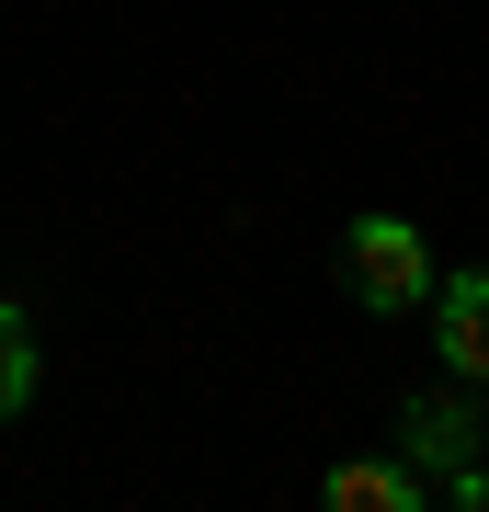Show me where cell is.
I'll use <instances>...</instances> for the list:
<instances>
[{"label":"cell","mask_w":489,"mask_h":512,"mask_svg":"<svg viewBox=\"0 0 489 512\" xmlns=\"http://www.w3.org/2000/svg\"><path fill=\"white\" fill-rule=\"evenodd\" d=\"M342 285H353V308H376V319L433 308V251H421V228L410 217H353L342 228Z\"/></svg>","instance_id":"cell-1"},{"label":"cell","mask_w":489,"mask_h":512,"mask_svg":"<svg viewBox=\"0 0 489 512\" xmlns=\"http://www.w3.org/2000/svg\"><path fill=\"white\" fill-rule=\"evenodd\" d=\"M12 410H35V319L0 308V421Z\"/></svg>","instance_id":"cell-5"},{"label":"cell","mask_w":489,"mask_h":512,"mask_svg":"<svg viewBox=\"0 0 489 512\" xmlns=\"http://www.w3.org/2000/svg\"><path fill=\"white\" fill-rule=\"evenodd\" d=\"M433 342H444L455 387H489V274H455V285H433Z\"/></svg>","instance_id":"cell-2"},{"label":"cell","mask_w":489,"mask_h":512,"mask_svg":"<svg viewBox=\"0 0 489 512\" xmlns=\"http://www.w3.org/2000/svg\"><path fill=\"white\" fill-rule=\"evenodd\" d=\"M410 501H421L410 456H353V467H330V512H410Z\"/></svg>","instance_id":"cell-4"},{"label":"cell","mask_w":489,"mask_h":512,"mask_svg":"<svg viewBox=\"0 0 489 512\" xmlns=\"http://www.w3.org/2000/svg\"><path fill=\"white\" fill-rule=\"evenodd\" d=\"M399 456H421V467H467V456H478V410L455 399V387L399 399Z\"/></svg>","instance_id":"cell-3"}]
</instances>
